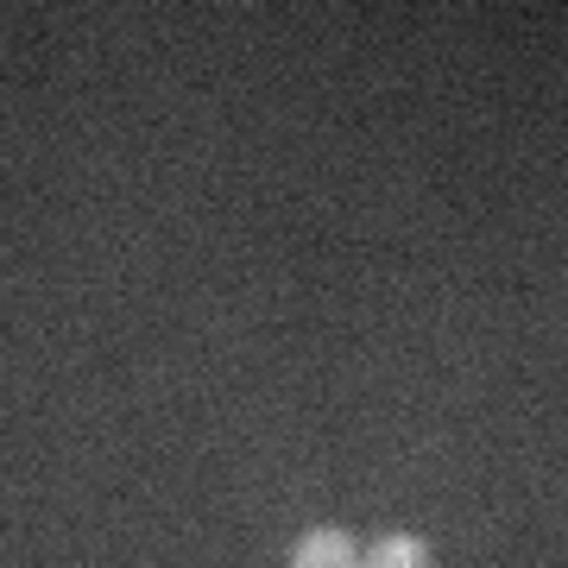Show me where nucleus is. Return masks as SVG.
<instances>
[{
	"instance_id": "2",
	"label": "nucleus",
	"mask_w": 568,
	"mask_h": 568,
	"mask_svg": "<svg viewBox=\"0 0 568 568\" xmlns=\"http://www.w3.org/2000/svg\"><path fill=\"white\" fill-rule=\"evenodd\" d=\"M361 568H436V549L417 530H386L361 549Z\"/></svg>"
},
{
	"instance_id": "1",
	"label": "nucleus",
	"mask_w": 568,
	"mask_h": 568,
	"mask_svg": "<svg viewBox=\"0 0 568 568\" xmlns=\"http://www.w3.org/2000/svg\"><path fill=\"white\" fill-rule=\"evenodd\" d=\"M284 568H361V544H354L342 525H316L291 544Z\"/></svg>"
}]
</instances>
